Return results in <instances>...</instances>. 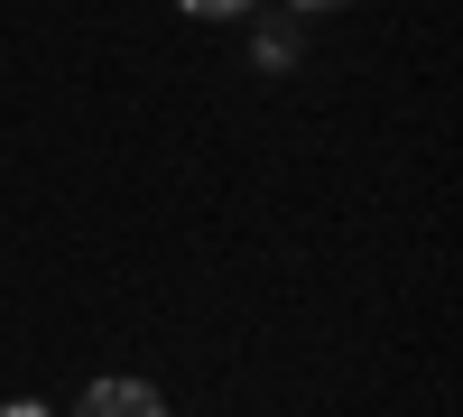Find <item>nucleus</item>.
<instances>
[{
	"mask_svg": "<svg viewBox=\"0 0 463 417\" xmlns=\"http://www.w3.org/2000/svg\"><path fill=\"white\" fill-rule=\"evenodd\" d=\"M74 417H167V399L148 381H93L84 399H74Z\"/></svg>",
	"mask_w": 463,
	"mask_h": 417,
	"instance_id": "f257e3e1",
	"label": "nucleus"
},
{
	"mask_svg": "<svg viewBox=\"0 0 463 417\" xmlns=\"http://www.w3.org/2000/svg\"><path fill=\"white\" fill-rule=\"evenodd\" d=\"M250 65H269V74H279V65H297V37H288V28H269L260 47H250Z\"/></svg>",
	"mask_w": 463,
	"mask_h": 417,
	"instance_id": "f03ea898",
	"label": "nucleus"
},
{
	"mask_svg": "<svg viewBox=\"0 0 463 417\" xmlns=\"http://www.w3.org/2000/svg\"><path fill=\"white\" fill-rule=\"evenodd\" d=\"M185 19H241V10H260V0H176Z\"/></svg>",
	"mask_w": 463,
	"mask_h": 417,
	"instance_id": "7ed1b4c3",
	"label": "nucleus"
},
{
	"mask_svg": "<svg viewBox=\"0 0 463 417\" xmlns=\"http://www.w3.org/2000/svg\"><path fill=\"white\" fill-rule=\"evenodd\" d=\"M0 417H56V408H37V399H10V408H0Z\"/></svg>",
	"mask_w": 463,
	"mask_h": 417,
	"instance_id": "20e7f679",
	"label": "nucleus"
},
{
	"mask_svg": "<svg viewBox=\"0 0 463 417\" xmlns=\"http://www.w3.org/2000/svg\"><path fill=\"white\" fill-rule=\"evenodd\" d=\"M297 10H343V0H297Z\"/></svg>",
	"mask_w": 463,
	"mask_h": 417,
	"instance_id": "39448f33",
	"label": "nucleus"
}]
</instances>
